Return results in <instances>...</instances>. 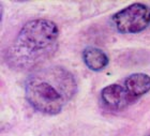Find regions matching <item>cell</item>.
<instances>
[{
    "label": "cell",
    "mask_w": 150,
    "mask_h": 136,
    "mask_svg": "<svg viewBox=\"0 0 150 136\" xmlns=\"http://www.w3.org/2000/svg\"><path fill=\"white\" fill-rule=\"evenodd\" d=\"M59 30L48 19H33L23 26L13 44L6 50V62L16 71L37 68L55 54Z\"/></svg>",
    "instance_id": "1"
},
{
    "label": "cell",
    "mask_w": 150,
    "mask_h": 136,
    "mask_svg": "<svg viewBox=\"0 0 150 136\" xmlns=\"http://www.w3.org/2000/svg\"><path fill=\"white\" fill-rule=\"evenodd\" d=\"M112 21L120 33H138L150 25V8L133 3L115 13Z\"/></svg>",
    "instance_id": "3"
},
{
    "label": "cell",
    "mask_w": 150,
    "mask_h": 136,
    "mask_svg": "<svg viewBox=\"0 0 150 136\" xmlns=\"http://www.w3.org/2000/svg\"><path fill=\"white\" fill-rule=\"evenodd\" d=\"M125 87L133 102L150 91V76L144 73H135L125 78Z\"/></svg>",
    "instance_id": "5"
},
{
    "label": "cell",
    "mask_w": 150,
    "mask_h": 136,
    "mask_svg": "<svg viewBox=\"0 0 150 136\" xmlns=\"http://www.w3.org/2000/svg\"><path fill=\"white\" fill-rule=\"evenodd\" d=\"M76 89L72 73L62 67L53 65L29 75L25 84V96L35 110L56 115L72 100Z\"/></svg>",
    "instance_id": "2"
},
{
    "label": "cell",
    "mask_w": 150,
    "mask_h": 136,
    "mask_svg": "<svg viewBox=\"0 0 150 136\" xmlns=\"http://www.w3.org/2000/svg\"><path fill=\"white\" fill-rule=\"evenodd\" d=\"M101 101L105 107L112 110H120L134 103L125 87L118 84H112L103 88L101 91Z\"/></svg>",
    "instance_id": "4"
},
{
    "label": "cell",
    "mask_w": 150,
    "mask_h": 136,
    "mask_svg": "<svg viewBox=\"0 0 150 136\" xmlns=\"http://www.w3.org/2000/svg\"><path fill=\"white\" fill-rule=\"evenodd\" d=\"M83 60L87 68L96 72L104 70L110 62L106 54L97 47H87L83 52Z\"/></svg>",
    "instance_id": "6"
},
{
    "label": "cell",
    "mask_w": 150,
    "mask_h": 136,
    "mask_svg": "<svg viewBox=\"0 0 150 136\" xmlns=\"http://www.w3.org/2000/svg\"><path fill=\"white\" fill-rule=\"evenodd\" d=\"M148 136H150V135H148Z\"/></svg>",
    "instance_id": "7"
}]
</instances>
